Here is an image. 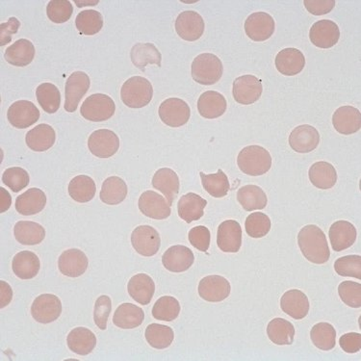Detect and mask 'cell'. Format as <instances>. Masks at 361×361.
Returning a JSON list of instances; mask_svg holds the SVG:
<instances>
[{
  "label": "cell",
  "mask_w": 361,
  "mask_h": 361,
  "mask_svg": "<svg viewBox=\"0 0 361 361\" xmlns=\"http://www.w3.org/2000/svg\"><path fill=\"white\" fill-rule=\"evenodd\" d=\"M298 245L305 258L314 264H325L331 257L328 240L317 226L308 225L300 229Z\"/></svg>",
  "instance_id": "1"
},
{
  "label": "cell",
  "mask_w": 361,
  "mask_h": 361,
  "mask_svg": "<svg viewBox=\"0 0 361 361\" xmlns=\"http://www.w3.org/2000/svg\"><path fill=\"white\" fill-rule=\"evenodd\" d=\"M237 165L247 176H263L272 167V157L263 147L249 146L239 152Z\"/></svg>",
  "instance_id": "2"
},
{
  "label": "cell",
  "mask_w": 361,
  "mask_h": 361,
  "mask_svg": "<svg viewBox=\"0 0 361 361\" xmlns=\"http://www.w3.org/2000/svg\"><path fill=\"white\" fill-rule=\"evenodd\" d=\"M223 73L222 61L220 58L212 54L197 55L192 63V78L202 85H214L222 78Z\"/></svg>",
  "instance_id": "3"
},
{
  "label": "cell",
  "mask_w": 361,
  "mask_h": 361,
  "mask_svg": "<svg viewBox=\"0 0 361 361\" xmlns=\"http://www.w3.org/2000/svg\"><path fill=\"white\" fill-rule=\"evenodd\" d=\"M154 88L147 78L133 76L123 83L121 90V99L128 107L138 109L143 108L152 102Z\"/></svg>",
  "instance_id": "4"
},
{
  "label": "cell",
  "mask_w": 361,
  "mask_h": 361,
  "mask_svg": "<svg viewBox=\"0 0 361 361\" xmlns=\"http://www.w3.org/2000/svg\"><path fill=\"white\" fill-rule=\"evenodd\" d=\"M114 100L104 94H94L81 105L80 114L90 122L100 123L109 120L115 114Z\"/></svg>",
  "instance_id": "5"
},
{
  "label": "cell",
  "mask_w": 361,
  "mask_h": 361,
  "mask_svg": "<svg viewBox=\"0 0 361 361\" xmlns=\"http://www.w3.org/2000/svg\"><path fill=\"white\" fill-rule=\"evenodd\" d=\"M158 115L166 126L170 128H180L188 123L191 110L184 100L171 97L160 104Z\"/></svg>",
  "instance_id": "6"
},
{
  "label": "cell",
  "mask_w": 361,
  "mask_h": 361,
  "mask_svg": "<svg viewBox=\"0 0 361 361\" xmlns=\"http://www.w3.org/2000/svg\"><path fill=\"white\" fill-rule=\"evenodd\" d=\"M133 249L143 257H154L161 246L159 233L150 226H139L131 234Z\"/></svg>",
  "instance_id": "7"
},
{
  "label": "cell",
  "mask_w": 361,
  "mask_h": 361,
  "mask_svg": "<svg viewBox=\"0 0 361 361\" xmlns=\"http://www.w3.org/2000/svg\"><path fill=\"white\" fill-rule=\"evenodd\" d=\"M88 147L94 157L109 158L117 154L120 149V139L109 129H99L90 135Z\"/></svg>",
  "instance_id": "8"
},
{
  "label": "cell",
  "mask_w": 361,
  "mask_h": 361,
  "mask_svg": "<svg viewBox=\"0 0 361 361\" xmlns=\"http://www.w3.org/2000/svg\"><path fill=\"white\" fill-rule=\"evenodd\" d=\"M62 313V302L59 298L52 294L39 295L31 307V315L34 320L41 324H49L56 321Z\"/></svg>",
  "instance_id": "9"
},
{
  "label": "cell",
  "mask_w": 361,
  "mask_h": 361,
  "mask_svg": "<svg viewBox=\"0 0 361 361\" xmlns=\"http://www.w3.org/2000/svg\"><path fill=\"white\" fill-rule=\"evenodd\" d=\"M91 85L89 75L83 72L72 73L65 86V110L68 113L75 112L78 109L79 102L85 96Z\"/></svg>",
  "instance_id": "10"
},
{
  "label": "cell",
  "mask_w": 361,
  "mask_h": 361,
  "mask_svg": "<svg viewBox=\"0 0 361 361\" xmlns=\"http://www.w3.org/2000/svg\"><path fill=\"white\" fill-rule=\"evenodd\" d=\"M276 23L266 12L252 13L245 22V32L255 42H264L274 35Z\"/></svg>",
  "instance_id": "11"
},
{
  "label": "cell",
  "mask_w": 361,
  "mask_h": 361,
  "mask_svg": "<svg viewBox=\"0 0 361 361\" xmlns=\"http://www.w3.org/2000/svg\"><path fill=\"white\" fill-rule=\"evenodd\" d=\"M262 80L255 75H243L237 78L233 82L234 99L239 104L250 105L257 102L262 97Z\"/></svg>",
  "instance_id": "12"
},
{
  "label": "cell",
  "mask_w": 361,
  "mask_h": 361,
  "mask_svg": "<svg viewBox=\"0 0 361 361\" xmlns=\"http://www.w3.org/2000/svg\"><path fill=\"white\" fill-rule=\"evenodd\" d=\"M140 212L145 216L154 220H165L170 217L172 210L168 200L157 192H144L140 197L138 202Z\"/></svg>",
  "instance_id": "13"
},
{
  "label": "cell",
  "mask_w": 361,
  "mask_h": 361,
  "mask_svg": "<svg viewBox=\"0 0 361 361\" xmlns=\"http://www.w3.org/2000/svg\"><path fill=\"white\" fill-rule=\"evenodd\" d=\"M176 31L181 39L195 42L204 35L205 25L199 13L185 11L178 15L176 20Z\"/></svg>",
  "instance_id": "14"
},
{
  "label": "cell",
  "mask_w": 361,
  "mask_h": 361,
  "mask_svg": "<svg viewBox=\"0 0 361 361\" xmlns=\"http://www.w3.org/2000/svg\"><path fill=\"white\" fill-rule=\"evenodd\" d=\"M7 118L14 128L25 129L38 122L39 111L33 102L18 100L8 109Z\"/></svg>",
  "instance_id": "15"
},
{
  "label": "cell",
  "mask_w": 361,
  "mask_h": 361,
  "mask_svg": "<svg viewBox=\"0 0 361 361\" xmlns=\"http://www.w3.org/2000/svg\"><path fill=\"white\" fill-rule=\"evenodd\" d=\"M231 286L224 276H207L200 281L199 294L202 299L210 302H220L228 299Z\"/></svg>",
  "instance_id": "16"
},
{
  "label": "cell",
  "mask_w": 361,
  "mask_h": 361,
  "mask_svg": "<svg viewBox=\"0 0 361 361\" xmlns=\"http://www.w3.org/2000/svg\"><path fill=\"white\" fill-rule=\"evenodd\" d=\"M289 146L299 154H308L316 149L320 143V134L317 129L310 125L295 128L289 135Z\"/></svg>",
  "instance_id": "17"
},
{
  "label": "cell",
  "mask_w": 361,
  "mask_h": 361,
  "mask_svg": "<svg viewBox=\"0 0 361 361\" xmlns=\"http://www.w3.org/2000/svg\"><path fill=\"white\" fill-rule=\"evenodd\" d=\"M340 30L333 20H321L316 22L310 30V39L315 47L331 49L338 43Z\"/></svg>",
  "instance_id": "18"
},
{
  "label": "cell",
  "mask_w": 361,
  "mask_h": 361,
  "mask_svg": "<svg viewBox=\"0 0 361 361\" xmlns=\"http://www.w3.org/2000/svg\"><path fill=\"white\" fill-rule=\"evenodd\" d=\"M217 245L224 252L236 254L242 246V228L237 221H225L219 226Z\"/></svg>",
  "instance_id": "19"
},
{
  "label": "cell",
  "mask_w": 361,
  "mask_h": 361,
  "mask_svg": "<svg viewBox=\"0 0 361 361\" xmlns=\"http://www.w3.org/2000/svg\"><path fill=\"white\" fill-rule=\"evenodd\" d=\"M194 262L193 252L183 245L169 247L162 257L163 266L172 273L185 272L191 268Z\"/></svg>",
  "instance_id": "20"
},
{
  "label": "cell",
  "mask_w": 361,
  "mask_h": 361,
  "mask_svg": "<svg viewBox=\"0 0 361 361\" xmlns=\"http://www.w3.org/2000/svg\"><path fill=\"white\" fill-rule=\"evenodd\" d=\"M88 266V258L82 250L78 249L65 250L58 259L60 272L68 278H78L82 276Z\"/></svg>",
  "instance_id": "21"
},
{
  "label": "cell",
  "mask_w": 361,
  "mask_h": 361,
  "mask_svg": "<svg viewBox=\"0 0 361 361\" xmlns=\"http://www.w3.org/2000/svg\"><path fill=\"white\" fill-rule=\"evenodd\" d=\"M281 307L284 313L295 320H302L310 312V300L304 292L298 289L289 290L281 299Z\"/></svg>",
  "instance_id": "22"
},
{
  "label": "cell",
  "mask_w": 361,
  "mask_h": 361,
  "mask_svg": "<svg viewBox=\"0 0 361 361\" xmlns=\"http://www.w3.org/2000/svg\"><path fill=\"white\" fill-rule=\"evenodd\" d=\"M333 125L337 133L343 135L357 133L361 128V113L357 108L349 105L339 107L334 113Z\"/></svg>",
  "instance_id": "23"
},
{
  "label": "cell",
  "mask_w": 361,
  "mask_h": 361,
  "mask_svg": "<svg viewBox=\"0 0 361 361\" xmlns=\"http://www.w3.org/2000/svg\"><path fill=\"white\" fill-rule=\"evenodd\" d=\"M275 64L276 70L281 75L294 76L299 75L304 70L305 58L300 50L289 47L279 51L276 56Z\"/></svg>",
  "instance_id": "24"
},
{
  "label": "cell",
  "mask_w": 361,
  "mask_h": 361,
  "mask_svg": "<svg viewBox=\"0 0 361 361\" xmlns=\"http://www.w3.org/2000/svg\"><path fill=\"white\" fill-rule=\"evenodd\" d=\"M357 234V229L353 224L347 221H337L329 228V241L334 250L342 252L355 244Z\"/></svg>",
  "instance_id": "25"
},
{
  "label": "cell",
  "mask_w": 361,
  "mask_h": 361,
  "mask_svg": "<svg viewBox=\"0 0 361 361\" xmlns=\"http://www.w3.org/2000/svg\"><path fill=\"white\" fill-rule=\"evenodd\" d=\"M152 183L154 189H157L164 195L169 204L172 207L173 200L178 196L179 187H180L178 173L170 168L159 169L154 173Z\"/></svg>",
  "instance_id": "26"
},
{
  "label": "cell",
  "mask_w": 361,
  "mask_h": 361,
  "mask_svg": "<svg viewBox=\"0 0 361 361\" xmlns=\"http://www.w3.org/2000/svg\"><path fill=\"white\" fill-rule=\"evenodd\" d=\"M47 204V196L39 188L28 189L16 200V210L23 216H32L43 212Z\"/></svg>",
  "instance_id": "27"
},
{
  "label": "cell",
  "mask_w": 361,
  "mask_h": 361,
  "mask_svg": "<svg viewBox=\"0 0 361 361\" xmlns=\"http://www.w3.org/2000/svg\"><path fill=\"white\" fill-rule=\"evenodd\" d=\"M226 97L216 91H207L202 94L197 100V110L200 115L205 118H220L226 111Z\"/></svg>",
  "instance_id": "28"
},
{
  "label": "cell",
  "mask_w": 361,
  "mask_h": 361,
  "mask_svg": "<svg viewBox=\"0 0 361 361\" xmlns=\"http://www.w3.org/2000/svg\"><path fill=\"white\" fill-rule=\"evenodd\" d=\"M128 291L130 297L138 304L149 305L155 292L154 279L147 274H138L128 281Z\"/></svg>",
  "instance_id": "29"
},
{
  "label": "cell",
  "mask_w": 361,
  "mask_h": 361,
  "mask_svg": "<svg viewBox=\"0 0 361 361\" xmlns=\"http://www.w3.org/2000/svg\"><path fill=\"white\" fill-rule=\"evenodd\" d=\"M56 133L54 128L47 123L35 126L28 131L25 136L26 145L29 149L37 152H43L54 147Z\"/></svg>",
  "instance_id": "30"
},
{
  "label": "cell",
  "mask_w": 361,
  "mask_h": 361,
  "mask_svg": "<svg viewBox=\"0 0 361 361\" xmlns=\"http://www.w3.org/2000/svg\"><path fill=\"white\" fill-rule=\"evenodd\" d=\"M207 200L195 193L184 195L178 200V216L186 223L199 221L204 214V208L207 207Z\"/></svg>",
  "instance_id": "31"
},
{
  "label": "cell",
  "mask_w": 361,
  "mask_h": 361,
  "mask_svg": "<svg viewBox=\"0 0 361 361\" xmlns=\"http://www.w3.org/2000/svg\"><path fill=\"white\" fill-rule=\"evenodd\" d=\"M35 47L29 39H20L5 50L4 58L15 67H26L35 57Z\"/></svg>",
  "instance_id": "32"
},
{
  "label": "cell",
  "mask_w": 361,
  "mask_h": 361,
  "mask_svg": "<svg viewBox=\"0 0 361 361\" xmlns=\"http://www.w3.org/2000/svg\"><path fill=\"white\" fill-rule=\"evenodd\" d=\"M68 349L79 355H87L93 352L97 345V337L89 329H73L67 337Z\"/></svg>",
  "instance_id": "33"
},
{
  "label": "cell",
  "mask_w": 361,
  "mask_h": 361,
  "mask_svg": "<svg viewBox=\"0 0 361 361\" xmlns=\"http://www.w3.org/2000/svg\"><path fill=\"white\" fill-rule=\"evenodd\" d=\"M13 272L20 279L35 278L41 269V262L37 255L23 250L16 255L12 262Z\"/></svg>",
  "instance_id": "34"
},
{
  "label": "cell",
  "mask_w": 361,
  "mask_h": 361,
  "mask_svg": "<svg viewBox=\"0 0 361 361\" xmlns=\"http://www.w3.org/2000/svg\"><path fill=\"white\" fill-rule=\"evenodd\" d=\"M15 238L25 246H35L46 238V229L38 223L20 221L14 226Z\"/></svg>",
  "instance_id": "35"
},
{
  "label": "cell",
  "mask_w": 361,
  "mask_h": 361,
  "mask_svg": "<svg viewBox=\"0 0 361 361\" xmlns=\"http://www.w3.org/2000/svg\"><path fill=\"white\" fill-rule=\"evenodd\" d=\"M145 312L141 307L133 304H123L116 310L113 323L118 328L133 329L144 322Z\"/></svg>",
  "instance_id": "36"
},
{
  "label": "cell",
  "mask_w": 361,
  "mask_h": 361,
  "mask_svg": "<svg viewBox=\"0 0 361 361\" xmlns=\"http://www.w3.org/2000/svg\"><path fill=\"white\" fill-rule=\"evenodd\" d=\"M237 200L246 212L262 210L267 207L268 197L257 185H245L237 192Z\"/></svg>",
  "instance_id": "37"
},
{
  "label": "cell",
  "mask_w": 361,
  "mask_h": 361,
  "mask_svg": "<svg viewBox=\"0 0 361 361\" xmlns=\"http://www.w3.org/2000/svg\"><path fill=\"white\" fill-rule=\"evenodd\" d=\"M310 183L318 189H331L337 183V172L331 163L319 161L314 163L308 171Z\"/></svg>",
  "instance_id": "38"
},
{
  "label": "cell",
  "mask_w": 361,
  "mask_h": 361,
  "mask_svg": "<svg viewBox=\"0 0 361 361\" xmlns=\"http://www.w3.org/2000/svg\"><path fill=\"white\" fill-rule=\"evenodd\" d=\"M130 58L133 65L143 72L149 64L161 67L162 55L154 44H136L131 49Z\"/></svg>",
  "instance_id": "39"
},
{
  "label": "cell",
  "mask_w": 361,
  "mask_h": 361,
  "mask_svg": "<svg viewBox=\"0 0 361 361\" xmlns=\"http://www.w3.org/2000/svg\"><path fill=\"white\" fill-rule=\"evenodd\" d=\"M128 185L118 176H110L105 179L100 190L102 202L108 205L120 204L128 197Z\"/></svg>",
  "instance_id": "40"
},
{
  "label": "cell",
  "mask_w": 361,
  "mask_h": 361,
  "mask_svg": "<svg viewBox=\"0 0 361 361\" xmlns=\"http://www.w3.org/2000/svg\"><path fill=\"white\" fill-rule=\"evenodd\" d=\"M295 328L293 324L283 318H275L268 324L267 334L274 344L283 346L294 342Z\"/></svg>",
  "instance_id": "41"
},
{
  "label": "cell",
  "mask_w": 361,
  "mask_h": 361,
  "mask_svg": "<svg viewBox=\"0 0 361 361\" xmlns=\"http://www.w3.org/2000/svg\"><path fill=\"white\" fill-rule=\"evenodd\" d=\"M97 186L94 179L88 176H78L68 184V194L79 204H85L94 199Z\"/></svg>",
  "instance_id": "42"
},
{
  "label": "cell",
  "mask_w": 361,
  "mask_h": 361,
  "mask_svg": "<svg viewBox=\"0 0 361 361\" xmlns=\"http://www.w3.org/2000/svg\"><path fill=\"white\" fill-rule=\"evenodd\" d=\"M145 336L147 343L157 350L166 349L170 347L175 339V333L170 326L160 324H150L146 329Z\"/></svg>",
  "instance_id": "43"
},
{
  "label": "cell",
  "mask_w": 361,
  "mask_h": 361,
  "mask_svg": "<svg viewBox=\"0 0 361 361\" xmlns=\"http://www.w3.org/2000/svg\"><path fill=\"white\" fill-rule=\"evenodd\" d=\"M200 176L202 186L210 196L221 199L228 195L231 185H229L228 176L222 170H219L217 173H212V175L200 172Z\"/></svg>",
  "instance_id": "44"
},
{
  "label": "cell",
  "mask_w": 361,
  "mask_h": 361,
  "mask_svg": "<svg viewBox=\"0 0 361 361\" xmlns=\"http://www.w3.org/2000/svg\"><path fill=\"white\" fill-rule=\"evenodd\" d=\"M37 100L44 111L54 114L61 104V94L54 84L43 83L36 90Z\"/></svg>",
  "instance_id": "45"
},
{
  "label": "cell",
  "mask_w": 361,
  "mask_h": 361,
  "mask_svg": "<svg viewBox=\"0 0 361 361\" xmlns=\"http://www.w3.org/2000/svg\"><path fill=\"white\" fill-rule=\"evenodd\" d=\"M313 345L321 350H331L336 344V331L331 324H316L310 331Z\"/></svg>",
  "instance_id": "46"
},
{
  "label": "cell",
  "mask_w": 361,
  "mask_h": 361,
  "mask_svg": "<svg viewBox=\"0 0 361 361\" xmlns=\"http://www.w3.org/2000/svg\"><path fill=\"white\" fill-rule=\"evenodd\" d=\"M75 25L79 32L83 35H96L104 27V18L99 12L94 10H85L79 13L76 17Z\"/></svg>",
  "instance_id": "47"
},
{
  "label": "cell",
  "mask_w": 361,
  "mask_h": 361,
  "mask_svg": "<svg viewBox=\"0 0 361 361\" xmlns=\"http://www.w3.org/2000/svg\"><path fill=\"white\" fill-rule=\"evenodd\" d=\"M180 313V305L176 298L164 296L157 300L152 308V316L157 320L172 322Z\"/></svg>",
  "instance_id": "48"
},
{
  "label": "cell",
  "mask_w": 361,
  "mask_h": 361,
  "mask_svg": "<svg viewBox=\"0 0 361 361\" xmlns=\"http://www.w3.org/2000/svg\"><path fill=\"white\" fill-rule=\"evenodd\" d=\"M247 235L252 238H262L271 231V220L262 212H255L247 216L245 222Z\"/></svg>",
  "instance_id": "49"
},
{
  "label": "cell",
  "mask_w": 361,
  "mask_h": 361,
  "mask_svg": "<svg viewBox=\"0 0 361 361\" xmlns=\"http://www.w3.org/2000/svg\"><path fill=\"white\" fill-rule=\"evenodd\" d=\"M30 178L25 169L12 167L4 171L2 175V183L9 187L14 193L22 191L28 186Z\"/></svg>",
  "instance_id": "50"
},
{
  "label": "cell",
  "mask_w": 361,
  "mask_h": 361,
  "mask_svg": "<svg viewBox=\"0 0 361 361\" xmlns=\"http://www.w3.org/2000/svg\"><path fill=\"white\" fill-rule=\"evenodd\" d=\"M73 13V4L68 0H52L47 6V14L54 23H65Z\"/></svg>",
  "instance_id": "51"
},
{
  "label": "cell",
  "mask_w": 361,
  "mask_h": 361,
  "mask_svg": "<svg viewBox=\"0 0 361 361\" xmlns=\"http://www.w3.org/2000/svg\"><path fill=\"white\" fill-rule=\"evenodd\" d=\"M334 270L341 276H352L361 279L360 255H346L334 262Z\"/></svg>",
  "instance_id": "52"
},
{
  "label": "cell",
  "mask_w": 361,
  "mask_h": 361,
  "mask_svg": "<svg viewBox=\"0 0 361 361\" xmlns=\"http://www.w3.org/2000/svg\"><path fill=\"white\" fill-rule=\"evenodd\" d=\"M340 299L348 307L360 308L361 307V284L354 281H343L339 284Z\"/></svg>",
  "instance_id": "53"
},
{
  "label": "cell",
  "mask_w": 361,
  "mask_h": 361,
  "mask_svg": "<svg viewBox=\"0 0 361 361\" xmlns=\"http://www.w3.org/2000/svg\"><path fill=\"white\" fill-rule=\"evenodd\" d=\"M112 310L111 299L106 295H102L97 300L94 308V320L96 325L102 331H105L107 328L108 317Z\"/></svg>",
  "instance_id": "54"
},
{
  "label": "cell",
  "mask_w": 361,
  "mask_h": 361,
  "mask_svg": "<svg viewBox=\"0 0 361 361\" xmlns=\"http://www.w3.org/2000/svg\"><path fill=\"white\" fill-rule=\"evenodd\" d=\"M188 239L192 246L196 247L197 250L200 252H207L209 249L212 234H210L209 229L205 226H197L189 231Z\"/></svg>",
  "instance_id": "55"
},
{
  "label": "cell",
  "mask_w": 361,
  "mask_h": 361,
  "mask_svg": "<svg viewBox=\"0 0 361 361\" xmlns=\"http://www.w3.org/2000/svg\"><path fill=\"white\" fill-rule=\"evenodd\" d=\"M305 7L310 14L323 16L333 11L336 0H305Z\"/></svg>",
  "instance_id": "56"
},
{
  "label": "cell",
  "mask_w": 361,
  "mask_h": 361,
  "mask_svg": "<svg viewBox=\"0 0 361 361\" xmlns=\"http://www.w3.org/2000/svg\"><path fill=\"white\" fill-rule=\"evenodd\" d=\"M339 345L347 354H355L361 349V334L349 333L340 337Z\"/></svg>",
  "instance_id": "57"
},
{
  "label": "cell",
  "mask_w": 361,
  "mask_h": 361,
  "mask_svg": "<svg viewBox=\"0 0 361 361\" xmlns=\"http://www.w3.org/2000/svg\"><path fill=\"white\" fill-rule=\"evenodd\" d=\"M20 23L16 18H10L7 23L0 25V44L1 47L12 41V36L18 32Z\"/></svg>",
  "instance_id": "58"
},
{
  "label": "cell",
  "mask_w": 361,
  "mask_h": 361,
  "mask_svg": "<svg viewBox=\"0 0 361 361\" xmlns=\"http://www.w3.org/2000/svg\"><path fill=\"white\" fill-rule=\"evenodd\" d=\"M0 307L4 308L10 304L13 299L11 286L4 281H0Z\"/></svg>",
  "instance_id": "59"
},
{
  "label": "cell",
  "mask_w": 361,
  "mask_h": 361,
  "mask_svg": "<svg viewBox=\"0 0 361 361\" xmlns=\"http://www.w3.org/2000/svg\"><path fill=\"white\" fill-rule=\"evenodd\" d=\"M0 193H1L0 195V200H1L0 202V212L4 213L11 207L12 199L7 190L2 188V187H0Z\"/></svg>",
  "instance_id": "60"
}]
</instances>
